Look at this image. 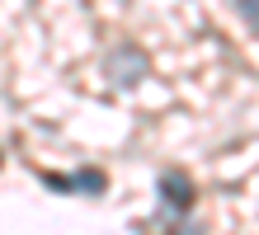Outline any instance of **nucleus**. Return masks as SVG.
I'll use <instances>...</instances> for the list:
<instances>
[{
  "label": "nucleus",
  "instance_id": "nucleus-1",
  "mask_svg": "<svg viewBox=\"0 0 259 235\" xmlns=\"http://www.w3.org/2000/svg\"><path fill=\"white\" fill-rule=\"evenodd\" d=\"M142 71H146V57H142V52H113V57H109V80H113L118 89L137 85V80H142Z\"/></svg>",
  "mask_w": 259,
  "mask_h": 235
},
{
  "label": "nucleus",
  "instance_id": "nucleus-2",
  "mask_svg": "<svg viewBox=\"0 0 259 235\" xmlns=\"http://www.w3.org/2000/svg\"><path fill=\"white\" fill-rule=\"evenodd\" d=\"M160 198L170 202L175 212H189L193 207V183L179 174V169H170V174H160Z\"/></svg>",
  "mask_w": 259,
  "mask_h": 235
},
{
  "label": "nucleus",
  "instance_id": "nucleus-3",
  "mask_svg": "<svg viewBox=\"0 0 259 235\" xmlns=\"http://www.w3.org/2000/svg\"><path fill=\"white\" fill-rule=\"evenodd\" d=\"M71 193L99 198V193H104V174H99V169H80V174H75V183H71Z\"/></svg>",
  "mask_w": 259,
  "mask_h": 235
},
{
  "label": "nucleus",
  "instance_id": "nucleus-4",
  "mask_svg": "<svg viewBox=\"0 0 259 235\" xmlns=\"http://www.w3.org/2000/svg\"><path fill=\"white\" fill-rule=\"evenodd\" d=\"M236 10H240V19H245V28L254 33L259 28V0H236Z\"/></svg>",
  "mask_w": 259,
  "mask_h": 235
}]
</instances>
